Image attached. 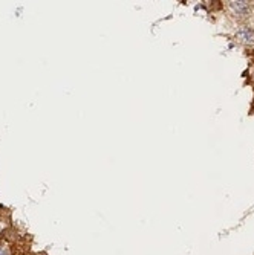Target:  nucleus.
Here are the masks:
<instances>
[{"instance_id": "f257e3e1", "label": "nucleus", "mask_w": 254, "mask_h": 255, "mask_svg": "<svg viewBox=\"0 0 254 255\" xmlns=\"http://www.w3.org/2000/svg\"><path fill=\"white\" fill-rule=\"evenodd\" d=\"M230 9L236 17H247L251 12V5L248 0H233L230 2Z\"/></svg>"}, {"instance_id": "f03ea898", "label": "nucleus", "mask_w": 254, "mask_h": 255, "mask_svg": "<svg viewBox=\"0 0 254 255\" xmlns=\"http://www.w3.org/2000/svg\"><path fill=\"white\" fill-rule=\"evenodd\" d=\"M236 40L242 43V44H254V29H251L250 26H242L236 31Z\"/></svg>"}, {"instance_id": "7ed1b4c3", "label": "nucleus", "mask_w": 254, "mask_h": 255, "mask_svg": "<svg viewBox=\"0 0 254 255\" xmlns=\"http://www.w3.org/2000/svg\"><path fill=\"white\" fill-rule=\"evenodd\" d=\"M0 255H8V254H6V252H5L3 249H0Z\"/></svg>"}]
</instances>
